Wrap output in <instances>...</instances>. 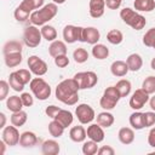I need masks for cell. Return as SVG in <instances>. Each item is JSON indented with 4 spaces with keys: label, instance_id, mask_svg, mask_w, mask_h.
Returning a JSON list of instances; mask_svg holds the SVG:
<instances>
[{
    "label": "cell",
    "instance_id": "cell-1",
    "mask_svg": "<svg viewBox=\"0 0 155 155\" xmlns=\"http://www.w3.org/2000/svg\"><path fill=\"white\" fill-rule=\"evenodd\" d=\"M79 84L78 81L71 78V79H65L61 81L54 91L56 98L67 104V105H75L79 102Z\"/></svg>",
    "mask_w": 155,
    "mask_h": 155
},
{
    "label": "cell",
    "instance_id": "cell-2",
    "mask_svg": "<svg viewBox=\"0 0 155 155\" xmlns=\"http://www.w3.org/2000/svg\"><path fill=\"white\" fill-rule=\"evenodd\" d=\"M57 12H58L57 4L48 2V4L44 5L41 8L33 11L31 15H30V17H29V21H30V23L33 25L42 27L47 22H50L52 18H54L56 15H57Z\"/></svg>",
    "mask_w": 155,
    "mask_h": 155
},
{
    "label": "cell",
    "instance_id": "cell-3",
    "mask_svg": "<svg viewBox=\"0 0 155 155\" xmlns=\"http://www.w3.org/2000/svg\"><path fill=\"white\" fill-rule=\"evenodd\" d=\"M120 17L121 19L130 25L132 29L134 30H140L145 27L147 24V19L144 16H142L140 13H138L137 11L132 10L131 7H125L120 11Z\"/></svg>",
    "mask_w": 155,
    "mask_h": 155
},
{
    "label": "cell",
    "instance_id": "cell-4",
    "mask_svg": "<svg viewBox=\"0 0 155 155\" xmlns=\"http://www.w3.org/2000/svg\"><path fill=\"white\" fill-rule=\"evenodd\" d=\"M29 87L34 97L39 101H46L51 96V86L40 76L33 78L29 82Z\"/></svg>",
    "mask_w": 155,
    "mask_h": 155
},
{
    "label": "cell",
    "instance_id": "cell-5",
    "mask_svg": "<svg viewBox=\"0 0 155 155\" xmlns=\"http://www.w3.org/2000/svg\"><path fill=\"white\" fill-rule=\"evenodd\" d=\"M120 99H121V96L117 88L115 86H109L104 90L103 96L101 97V101H99V105L104 110H111L116 107Z\"/></svg>",
    "mask_w": 155,
    "mask_h": 155
},
{
    "label": "cell",
    "instance_id": "cell-6",
    "mask_svg": "<svg viewBox=\"0 0 155 155\" xmlns=\"http://www.w3.org/2000/svg\"><path fill=\"white\" fill-rule=\"evenodd\" d=\"M41 39H42V35H41V30L36 27V25H29L24 29V33H23V41L25 44V46L30 47V48H35L40 45L41 42Z\"/></svg>",
    "mask_w": 155,
    "mask_h": 155
},
{
    "label": "cell",
    "instance_id": "cell-7",
    "mask_svg": "<svg viewBox=\"0 0 155 155\" xmlns=\"http://www.w3.org/2000/svg\"><path fill=\"white\" fill-rule=\"evenodd\" d=\"M74 79L78 81L80 90L92 88L98 82V76L94 71H80L74 75Z\"/></svg>",
    "mask_w": 155,
    "mask_h": 155
},
{
    "label": "cell",
    "instance_id": "cell-8",
    "mask_svg": "<svg viewBox=\"0 0 155 155\" xmlns=\"http://www.w3.org/2000/svg\"><path fill=\"white\" fill-rule=\"evenodd\" d=\"M75 115H76V117L81 125L91 124L96 117L93 108L86 103H81L75 108Z\"/></svg>",
    "mask_w": 155,
    "mask_h": 155
},
{
    "label": "cell",
    "instance_id": "cell-9",
    "mask_svg": "<svg viewBox=\"0 0 155 155\" xmlns=\"http://www.w3.org/2000/svg\"><path fill=\"white\" fill-rule=\"evenodd\" d=\"M27 63H28L29 70H30L34 75H36V76H42V75H45V74L47 73V70H48L47 63H46L44 59H41L40 57L35 56V54L29 56Z\"/></svg>",
    "mask_w": 155,
    "mask_h": 155
},
{
    "label": "cell",
    "instance_id": "cell-10",
    "mask_svg": "<svg viewBox=\"0 0 155 155\" xmlns=\"http://www.w3.org/2000/svg\"><path fill=\"white\" fill-rule=\"evenodd\" d=\"M149 96H150V94L147 93L143 88H138V90H136V91L132 93L128 104H130V107H131L133 110H140V109L149 102V99H150Z\"/></svg>",
    "mask_w": 155,
    "mask_h": 155
},
{
    "label": "cell",
    "instance_id": "cell-11",
    "mask_svg": "<svg viewBox=\"0 0 155 155\" xmlns=\"http://www.w3.org/2000/svg\"><path fill=\"white\" fill-rule=\"evenodd\" d=\"M19 131L18 127H16L15 125L12 126H5L2 128V133H1V139L8 145V147H15L17 144H19Z\"/></svg>",
    "mask_w": 155,
    "mask_h": 155
},
{
    "label": "cell",
    "instance_id": "cell-12",
    "mask_svg": "<svg viewBox=\"0 0 155 155\" xmlns=\"http://www.w3.org/2000/svg\"><path fill=\"white\" fill-rule=\"evenodd\" d=\"M82 27H76L73 24L65 25L63 29V39L68 44H74L75 41H81Z\"/></svg>",
    "mask_w": 155,
    "mask_h": 155
},
{
    "label": "cell",
    "instance_id": "cell-13",
    "mask_svg": "<svg viewBox=\"0 0 155 155\" xmlns=\"http://www.w3.org/2000/svg\"><path fill=\"white\" fill-rule=\"evenodd\" d=\"M101 39V33L94 27H87L82 28V35H81V42H87L91 45L98 44Z\"/></svg>",
    "mask_w": 155,
    "mask_h": 155
},
{
    "label": "cell",
    "instance_id": "cell-14",
    "mask_svg": "<svg viewBox=\"0 0 155 155\" xmlns=\"http://www.w3.org/2000/svg\"><path fill=\"white\" fill-rule=\"evenodd\" d=\"M86 133H87V137L97 143H101L104 140V131H103V127L98 124H91L87 130H86Z\"/></svg>",
    "mask_w": 155,
    "mask_h": 155
},
{
    "label": "cell",
    "instance_id": "cell-15",
    "mask_svg": "<svg viewBox=\"0 0 155 155\" xmlns=\"http://www.w3.org/2000/svg\"><path fill=\"white\" fill-rule=\"evenodd\" d=\"M88 11L90 16L92 18H99L104 15V8H105V0H90L88 4Z\"/></svg>",
    "mask_w": 155,
    "mask_h": 155
},
{
    "label": "cell",
    "instance_id": "cell-16",
    "mask_svg": "<svg viewBox=\"0 0 155 155\" xmlns=\"http://www.w3.org/2000/svg\"><path fill=\"white\" fill-rule=\"evenodd\" d=\"M110 71H111V74L114 75V76H116V78H122V76H125L128 71H130V69H128V65H127V63L125 62V61H114L113 63H111V65H110Z\"/></svg>",
    "mask_w": 155,
    "mask_h": 155
},
{
    "label": "cell",
    "instance_id": "cell-17",
    "mask_svg": "<svg viewBox=\"0 0 155 155\" xmlns=\"http://www.w3.org/2000/svg\"><path fill=\"white\" fill-rule=\"evenodd\" d=\"M67 45L64 41H61V40H54L51 42V45L48 46V53L51 57H57V56H61V54H67Z\"/></svg>",
    "mask_w": 155,
    "mask_h": 155
},
{
    "label": "cell",
    "instance_id": "cell-18",
    "mask_svg": "<svg viewBox=\"0 0 155 155\" xmlns=\"http://www.w3.org/2000/svg\"><path fill=\"white\" fill-rule=\"evenodd\" d=\"M69 137L75 143H84L86 137H87V133H86V130L84 128V126L78 125V126H73L70 128Z\"/></svg>",
    "mask_w": 155,
    "mask_h": 155
},
{
    "label": "cell",
    "instance_id": "cell-19",
    "mask_svg": "<svg viewBox=\"0 0 155 155\" xmlns=\"http://www.w3.org/2000/svg\"><path fill=\"white\" fill-rule=\"evenodd\" d=\"M38 143V137L34 132L31 131H24L23 133H21V138H19V145L22 148H31L34 145H36Z\"/></svg>",
    "mask_w": 155,
    "mask_h": 155
},
{
    "label": "cell",
    "instance_id": "cell-20",
    "mask_svg": "<svg viewBox=\"0 0 155 155\" xmlns=\"http://www.w3.org/2000/svg\"><path fill=\"white\" fill-rule=\"evenodd\" d=\"M41 151L44 155H57L61 151L59 144L54 139H47L41 145Z\"/></svg>",
    "mask_w": 155,
    "mask_h": 155
},
{
    "label": "cell",
    "instance_id": "cell-21",
    "mask_svg": "<svg viewBox=\"0 0 155 155\" xmlns=\"http://www.w3.org/2000/svg\"><path fill=\"white\" fill-rule=\"evenodd\" d=\"M117 138L125 145H128V144L133 143V140H134V131H133V128H131V127H121L119 130V132H117Z\"/></svg>",
    "mask_w": 155,
    "mask_h": 155
},
{
    "label": "cell",
    "instance_id": "cell-22",
    "mask_svg": "<svg viewBox=\"0 0 155 155\" xmlns=\"http://www.w3.org/2000/svg\"><path fill=\"white\" fill-rule=\"evenodd\" d=\"M54 120H57L61 125L64 126V128H67V127H69V126L73 124L74 116H73V113H71V111L65 110V109H61L59 113L56 115Z\"/></svg>",
    "mask_w": 155,
    "mask_h": 155
},
{
    "label": "cell",
    "instance_id": "cell-23",
    "mask_svg": "<svg viewBox=\"0 0 155 155\" xmlns=\"http://www.w3.org/2000/svg\"><path fill=\"white\" fill-rule=\"evenodd\" d=\"M126 63L131 71H138L143 67V59H142L140 54H138V53H131L126 58Z\"/></svg>",
    "mask_w": 155,
    "mask_h": 155
},
{
    "label": "cell",
    "instance_id": "cell-24",
    "mask_svg": "<svg viewBox=\"0 0 155 155\" xmlns=\"http://www.w3.org/2000/svg\"><path fill=\"white\" fill-rule=\"evenodd\" d=\"M115 119H114V115L111 113H109L108 110L105 111H102L97 115V124L101 125L103 128H108L110 126H113Z\"/></svg>",
    "mask_w": 155,
    "mask_h": 155
},
{
    "label": "cell",
    "instance_id": "cell-25",
    "mask_svg": "<svg viewBox=\"0 0 155 155\" xmlns=\"http://www.w3.org/2000/svg\"><path fill=\"white\" fill-rule=\"evenodd\" d=\"M130 125L132 126L133 130H143L145 126H144V119H143V113L138 111V110H134V113H132L130 115Z\"/></svg>",
    "mask_w": 155,
    "mask_h": 155
},
{
    "label": "cell",
    "instance_id": "cell-26",
    "mask_svg": "<svg viewBox=\"0 0 155 155\" xmlns=\"http://www.w3.org/2000/svg\"><path fill=\"white\" fill-rule=\"evenodd\" d=\"M4 61H5V64L8 68H15V67L19 65L23 61L22 52H13V53L4 54Z\"/></svg>",
    "mask_w": 155,
    "mask_h": 155
},
{
    "label": "cell",
    "instance_id": "cell-27",
    "mask_svg": "<svg viewBox=\"0 0 155 155\" xmlns=\"http://www.w3.org/2000/svg\"><path fill=\"white\" fill-rule=\"evenodd\" d=\"M23 102L21 99V96H10L7 97L6 99V108L11 111V113H16V111H19L22 110L23 108Z\"/></svg>",
    "mask_w": 155,
    "mask_h": 155
},
{
    "label": "cell",
    "instance_id": "cell-28",
    "mask_svg": "<svg viewBox=\"0 0 155 155\" xmlns=\"http://www.w3.org/2000/svg\"><path fill=\"white\" fill-rule=\"evenodd\" d=\"M134 10L140 12H151L155 10V0H134Z\"/></svg>",
    "mask_w": 155,
    "mask_h": 155
},
{
    "label": "cell",
    "instance_id": "cell-29",
    "mask_svg": "<svg viewBox=\"0 0 155 155\" xmlns=\"http://www.w3.org/2000/svg\"><path fill=\"white\" fill-rule=\"evenodd\" d=\"M92 56L99 61L105 59L109 56V48L103 44H96L92 47Z\"/></svg>",
    "mask_w": 155,
    "mask_h": 155
},
{
    "label": "cell",
    "instance_id": "cell-30",
    "mask_svg": "<svg viewBox=\"0 0 155 155\" xmlns=\"http://www.w3.org/2000/svg\"><path fill=\"white\" fill-rule=\"evenodd\" d=\"M115 87L117 88L121 98L124 97H127L130 93H131V88H132V85H131V81L127 80V79H121L116 82Z\"/></svg>",
    "mask_w": 155,
    "mask_h": 155
},
{
    "label": "cell",
    "instance_id": "cell-31",
    "mask_svg": "<svg viewBox=\"0 0 155 155\" xmlns=\"http://www.w3.org/2000/svg\"><path fill=\"white\" fill-rule=\"evenodd\" d=\"M64 126L63 125H61L57 120H54V119H52V121L48 124V132H50V134L53 137V138H59V137H62L63 136V133H64Z\"/></svg>",
    "mask_w": 155,
    "mask_h": 155
},
{
    "label": "cell",
    "instance_id": "cell-32",
    "mask_svg": "<svg viewBox=\"0 0 155 155\" xmlns=\"http://www.w3.org/2000/svg\"><path fill=\"white\" fill-rule=\"evenodd\" d=\"M27 119H28V114H27L24 110H19V111L12 113V115H11V117H10L11 124L15 125L16 127L23 126V125L27 122Z\"/></svg>",
    "mask_w": 155,
    "mask_h": 155
},
{
    "label": "cell",
    "instance_id": "cell-33",
    "mask_svg": "<svg viewBox=\"0 0 155 155\" xmlns=\"http://www.w3.org/2000/svg\"><path fill=\"white\" fill-rule=\"evenodd\" d=\"M41 35H42V39H45L46 41H54L57 39V30L52 25H48V24H45L41 27Z\"/></svg>",
    "mask_w": 155,
    "mask_h": 155
},
{
    "label": "cell",
    "instance_id": "cell-34",
    "mask_svg": "<svg viewBox=\"0 0 155 155\" xmlns=\"http://www.w3.org/2000/svg\"><path fill=\"white\" fill-rule=\"evenodd\" d=\"M8 84H10V87H11L13 91H16V92H22L23 88H24V86H25V85L19 80V78H18V75H17L16 71L10 73Z\"/></svg>",
    "mask_w": 155,
    "mask_h": 155
},
{
    "label": "cell",
    "instance_id": "cell-35",
    "mask_svg": "<svg viewBox=\"0 0 155 155\" xmlns=\"http://www.w3.org/2000/svg\"><path fill=\"white\" fill-rule=\"evenodd\" d=\"M2 52H4V54L13 53V52H22V44L17 40H10L4 45Z\"/></svg>",
    "mask_w": 155,
    "mask_h": 155
},
{
    "label": "cell",
    "instance_id": "cell-36",
    "mask_svg": "<svg viewBox=\"0 0 155 155\" xmlns=\"http://www.w3.org/2000/svg\"><path fill=\"white\" fill-rule=\"evenodd\" d=\"M107 40L111 44V45H119L124 40V34L119 30V29H111L108 31L107 34Z\"/></svg>",
    "mask_w": 155,
    "mask_h": 155
},
{
    "label": "cell",
    "instance_id": "cell-37",
    "mask_svg": "<svg viewBox=\"0 0 155 155\" xmlns=\"http://www.w3.org/2000/svg\"><path fill=\"white\" fill-rule=\"evenodd\" d=\"M98 143L90 139V140H85L82 144V154L84 155H94L98 153Z\"/></svg>",
    "mask_w": 155,
    "mask_h": 155
},
{
    "label": "cell",
    "instance_id": "cell-38",
    "mask_svg": "<svg viewBox=\"0 0 155 155\" xmlns=\"http://www.w3.org/2000/svg\"><path fill=\"white\" fill-rule=\"evenodd\" d=\"M30 15H31V13H30L29 11H27L25 8H23L21 5H18V6L16 7L15 12H13V16H15L16 21H17V22H21V23L28 21L29 17H30Z\"/></svg>",
    "mask_w": 155,
    "mask_h": 155
},
{
    "label": "cell",
    "instance_id": "cell-39",
    "mask_svg": "<svg viewBox=\"0 0 155 155\" xmlns=\"http://www.w3.org/2000/svg\"><path fill=\"white\" fill-rule=\"evenodd\" d=\"M73 58H74V61L76 63L82 64V63L87 62V59H88V52L85 48H82V47L75 48L74 52H73Z\"/></svg>",
    "mask_w": 155,
    "mask_h": 155
},
{
    "label": "cell",
    "instance_id": "cell-40",
    "mask_svg": "<svg viewBox=\"0 0 155 155\" xmlns=\"http://www.w3.org/2000/svg\"><path fill=\"white\" fill-rule=\"evenodd\" d=\"M142 88L149 94L155 93V76L150 75V76L145 78L142 82Z\"/></svg>",
    "mask_w": 155,
    "mask_h": 155
},
{
    "label": "cell",
    "instance_id": "cell-41",
    "mask_svg": "<svg viewBox=\"0 0 155 155\" xmlns=\"http://www.w3.org/2000/svg\"><path fill=\"white\" fill-rule=\"evenodd\" d=\"M143 44L147 47H153L155 45V28H150L143 36Z\"/></svg>",
    "mask_w": 155,
    "mask_h": 155
},
{
    "label": "cell",
    "instance_id": "cell-42",
    "mask_svg": "<svg viewBox=\"0 0 155 155\" xmlns=\"http://www.w3.org/2000/svg\"><path fill=\"white\" fill-rule=\"evenodd\" d=\"M16 73H17V75L19 78V80L24 85H27V84H29L31 81V71L30 70H28V69H19V70H16Z\"/></svg>",
    "mask_w": 155,
    "mask_h": 155
},
{
    "label": "cell",
    "instance_id": "cell-43",
    "mask_svg": "<svg viewBox=\"0 0 155 155\" xmlns=\"http://www.w3.org/2000/svg\"><path fill=\"white\" fill-rule=\"evenodd\" d=\"M143 119H144V126L145 127H151L155 125V111H145L143 113Z\"/></svg>",
    "mask_w": 155,
    "mask_h": 155
},
{
    "label": "cell",
    "instance_id": "cell-44",
    "mask_svg": "<svg viewBox=\"0 0 155 155\" xmlns=\"http://www.w3.org/2000/svg\"><path fill=\"white\" fill-rule=\"evenodd\" d=\"M8 90H10V84L5 80H1L0 81V101L7 99Z\"/></svg>",
    "mask_w": 155,
    "mask_h": 155
},
{
    "label": "cell",
    "instance_id": "cell-45",
    "mask_svg": "<svg viewBox=\"0 0 155 155\" xmlns=\"http://www.w3.org/2000/svg\"><path fill=\"white\" fill-rule=\"evenodd\" d=\"M54 64L58 67V68H65L68 64H69V58L67 54H61V56H57L54 57Z\"/></svg>",
    "mask_w": 155,
    "mask_h": 155
},
{
    "label": "cell",
    "instance_id": "cell-46",
    "mask_svg": "<svg viewBox=\"0 0 155 155\" xmlns=\"http://www.w3.org/2000/svg\"><path fill=\"white\" fill-rule=\"evenodd\" d=\"M21 99H22L24 107H31L34 104V97L29 92H23L21 94Z\"/></svg>",
    "mask_w": 155,
    "mask_h": 155
},
{
    "label": "cell",
    "instance_id": "cell-47",
    "mask_svg": "<svg viewBox=\"0 0 155 155\" xmlns=\"http://www.w3.org/2000/svg\"><path fill=\"white\" fill-rule=\"evenodd\" d=\"M59 110H61V108L59 107H57V105H48V107H46V109H45V113H46V115L48 116V117H51V119H54L56 117V115L59 113Z\"/></svg>",
    "mask_w": 155,
    "mask_h": 155
},
{
    "label": "cell",
    "instance_id": "cell-48",
    "mask_svg": "<svg viewBox=\"0 0 155 155\" xmlns=\"http://www.w3.org/2000/svg\"><path fill=\"white\" fill-rule=\"evenodd\" d=\"M98 155H114L115 154V150L114 148H111L110 145H103L98 149Z\"/></svg>",
    "mask_w": 155,
    "mask_h": 155
},
{
    "label": "cell",
    "instance_id": "cell-49",
    "mask_svg": "<svg viewBox=\"0 0 155 155\" xmlns=\"http://www.w3.org/2000/svg\"><path fill=\"white\" fill-rule=\"evenodd\" d=\"M122 0H105V6L110 10H117L121 5Z\"/></svg>",
    "mask_w": 155,
    "mask_h": 155
},
{
    "label": "cell",
    "instance_id": "cell-50",
    "mask_svg": "<svg viewBox=\"0 0 155 155\" xmlns=\"http://www.w3.org/2000/svg\"><path fill=\"white\" fill-rule=\"evenodd\" d=\"M148 144L155 149V127H151L148 133Z\"/></svg>",
    "mask_w": 155,
    "mask_h": 155
},
{
    "label": "cell",
    "instance_id": "cell-51",
    "mask_svg": "<svg viewBox=\"0 0 155 155\" xmlns=\"http://www.w3.org/2000/svg\"><path fill=\"white\" fill-rule=\"evenodd\" d=\"M33 2L35 5V8L36 10H39V8H41L44 6V0H33Z\"/></svg>",
    "mask_w": 155,
    "mask_h": 155
},
{
    "label": "cell",
    "instance_id": "cell-52",
    "mask_svg": "<svg viewBox=\"0 0 155 155\" xmlns=\"http://www.w3.org/2000/svg\"><path fill=\"white\" fill-rule=\"evenodd\" d=\"M0 119H1V124H0V128H4L6 125V116L4 113H0Z\"/></svg>",
    "mask_w": 155,
    "mask_h": 155
},
{
    "label": "cell",
    "instance_id": "cell-53",
    "mask_svg": "<svg viewBox=\"0 0 155 155\" xmlns=\"http://www.w3.org/2000/svg\"><path fill=\"white\" fill-rule=\"evenodd\" d=\"M6 145H7V144H6V143H5V142L1 139V140H0V155H4V154H5Z\"/></svg>",
    "mask_w": 155,
    "mask_h": 155
},
{
    "label": "cell",
    "instance_id": "cell-54",
    "mask_svg": "<svg viewBox=\"0 0 155 155\" xmlns=\"http://www.w3.org/2000/svg\"><path fill=\"white\" fill-rule=\"evenodd\" d=\"M149 105H150L151 110H154V111H155V96H153V97L149 99Z\"/></svg>",
    "mask_w": 155,
    "mask_h": 155
},
{
    "label": "cell",
    "instance_id": "cell-55",
    "mask_svg": "<svg viewBox=\"0 0 155 155\" xmlns=\"http://www.w3.org/2000/svg\"><path fill=\"white\" fill-rule=\"evenodd\" d=\"M150 67H151L153 70H155V57L151 59V62H150Z\"/></svg>",
    "mask_w": 155,
    "mask_h": 155
},
{
    "label": "cell",
    "instance_id": "cell-56",
    "mask_svg": "<svg viewBox=\"0 0 155 155\" xmlns=\"http://www.w3.org/2000/svg\"><path fill=\"white\" fill-rule=\"evenodd\" d=\"M54 4H57V5H61V4H64L65 2V0H52Z\"/></svg>",
    "mask_w": 155,
    "mask_h": 155
},
{
    "label": "cell",
    "instance_id": "cell-57",
    "mask_svg": "<svg viewBox=\"0 0 155 155\" xmlns=\"http://www.w3.org/2000/svg\"><path fill=\"white\" fill-rule=\"evenodd\" d=\"M153 48H154V50H155V45H154V46H153Z\"/></svg>",
    "mask_w": 155,
    "mask_h": 155
}]
</instances>
